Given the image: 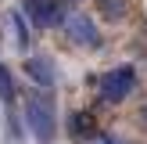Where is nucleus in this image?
Segmentation results:
<instances>
[{"instance_id": "nucleus-3", "label": "nucleus", "mask_w": 147, "mask_h": 144, "mask_svg": "<svg viewBox=\"0 0 147 144\" xmlns=\"http://www.w3.org/2000/svg\"><path fill=\"white\" fill-rule=\"evenodd\" d=\"M65 33H68V40L79 43V47H97L100 43V29L93 25V18H86V14H72V18L65 22Z\"/></svg>"}, {"instance_id": "nucleus-4", "label": "nucleus", "mask_w": 147, "mask_h": 144, "mask_svg": "<svg viewBox=\"0 0 147 144\" xmlns=\"http://www.w3.org/2000/svg\"><path fill=\"white\" fill-rule=\"evenodd\" d=\"M25 76L32 79L36 86L50 90V86H54V79H57V72H54V61H50V58L32 54V58H25Z\"/></svg>"}, {"instance_id": "nucleus-1", "label": "nucleus", "mask_w": 147, "mask_h": 144, "mask_svg": "<svg viewBox=\"0 0 147 144\" xmlns=\"http://www.w3.org/2000/svg\"><path fill=\"white\" fill-rule=\"evenodd\" d=\"M25 122H29V130H32L36 141H43V144L54 141L57 119H54V105H50V97H43V94H29V97H25Z\"/></svg>"}, {"instance_id": "nucleus-8", "label": "nucleus", "mask_w": 147, "mask_h": 144, "mask_svg": "<svg viewBox=\"0 0 147 144\" xmlns=\"http://www.w3.org/2000/svg\"><path fill=\"white\" fill-rule=\"evenodd\" d=\"M72 133H76V137L93 133V122H90V119H83V115H72Z\"/></svg>"}, {"instance_id": "nucleus-10", "label": "nucleus", "mask_w": 147, "mask_h": 144, "mask_svg": "<svg viewBox=\"0 0 147 144\" xmlns=\"http://www.w3.org/2000/svg\"><path fill=\"white\" fill-rule=\"evenodd\" d=\"M97 144H122V141H111V137H104V141H97Z\"/></svg>"}, {"instance_id": "nucleus-6", "label": "nucleus", "mask_w": 147, "mask_h": 144, "mask_svg": "<svg viewBox=\"0 0 147 144\" xmlns=\"http://www.w3.org/2000/svg\"><path fill=\"white\" fill-rule=\"evenodd\" d=\"M0 97H4V101H11V97H14V86H11V72H7L4 65H0Z\"/></svg>"}, {"instance_id": "nucleus-9", "label": "nucleus", "mask_w": 147, "mask_h": 144, "mask_svg": "<svg viewBox=\"0 0 147 144\" xmlns=\"http://www.w3.org/2000/svg\"><path fill=\"white\" fill-rule=\"evenodd\" d=\"M140 119L147 122V97H144V105H140Z\"/></svg>"}, {"instance_id": "nucleus-5", "label": "nucleus", "mask_w": 147, "mask_h": 144, "mask_svg": "<svg viewBox=\"0 0 147 144\" xmlns=\"http://www.w3.org/2000/svg\"><path fill=\"white\" fill-rule=\"evenodd\" d=\"M100 11H104V18H122L126 14V0H97Z\"/></svg>"}, {"instance_id": "nucleus-7", "label": "nucleus", "mask_w": 147, "mask_h": 144, "mask_svg": "<svg viewBox=\"0 0 147 144\" xmlns=\"http://www.w3.org/2000/svg\"><path fill=\"white\" fill-rule=\"evenodd\" d=\"M11 22H14V29H18V43H22V47H25V43H29V29H25V14H22V11H14V14H11Z\"/></svg>"}, {"instance_id": "nucleus-11", "label": "nucleus", "mask_w": 147, "mask_h": 144, "mask_svg": "<svg viewBox=\"0 0 147 144\" xmlns=\"http://www.w3.org/2000/svg\"><path fill=\"white\" fill-rule=\"evenodd\" d=\"M65 4H79V0H65Z\"/></svg>"}, {"instance_id": "nucleus-2", "label": "nucleus", "mask_w": 147, "mask_h": 144, "mask_svg": "<svg viewBox=\"0 0 147 144\" xmlns=\"http://www.w3.org/2000/svg\"><path fill=\"white\" fill-rule=\"evenodd\" d=\"M133 86H136V69L133 65H119V69H111L100 79V97L119 105V101H126L133 94Z\"/></svg>"}]
</instances>
